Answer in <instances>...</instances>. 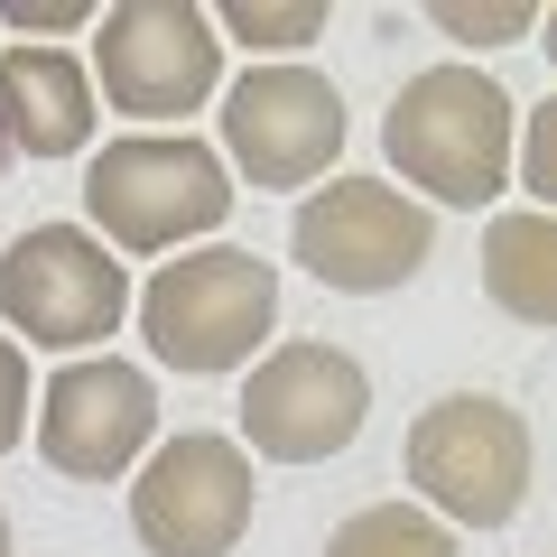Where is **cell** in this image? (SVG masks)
<instances>
[{"label": "cell", "mask_w": 557, "mask_h": 557, "mask_svg": "<svg viewBox=\"0 0 557 557\" xmlns=\"http://www.w3.org/2000/svg\"><path fill=\"white\" fill-rule=\"evenodd\" d=\"M511 131H520V102L483 65H428V75H409L391 94L381 149H391V168L418 196L493 205L511 186Z\"/></svg>", "instance_id": "obj_1"}, {"label": "cell", "mask_w": 557, "mask_h": 557, "mask_svg": "<svg viewBox=\"0 0 557 557\" xmlns=\"http://www.w3.org/2000/svg\"><path fill=\"white\" fill-rule=\"evenodd\" d=\"M251 456L214 428H186V437L149 446L131 474V530L149 557H233L251 530Z\"/></svg>", "instance_id": "obj_7"}, {"label": "cell", "mask_w": 557, "mask_h": 557, "mask_svg": "<svg viewBox=\"0 0 557 557\" xmlns=\"http://www.w3.org/2000/svg\"><path fill=\"white\" fill-rule=\"evenodd\" d=\"M0 557H10V511H0Z\"/></svg>", "instance_id": "obj_20"}, {"label": "cell", "mask_w": 557, "mask_h": 557, "mask_svg": "<svg viewBox=\"0 0 557 557\" xmlns=\"http://www.w3.org/2000/svg\"><path fill=\"white\" fill-rule=\"evenodd\" d=\"M214 20V38H242L260 57H288V47H307V38H325V0H233V10H205Z\"/></svg>", "instance_id": "obj_15"}, {"label": "cell", "mask_w": 557, "mask_h": 557, "mask_svg": "<svg viewBox=\"0 0 557 557\" xmlns=\"http://www.w3.org/2000/svg\"><path fill=\"white\" fill-rule=\"evenodd\" d=\"M159 437V381L139 362L84 354L38 391V456L75 483H121Z\"/></svg>", "instance_id": "obj_11"}, {"label": "cell", "mask_w": 557, "mask_h": 557, "mask_svg": "<svg viewBox=\"0 0 557 557\" xmlns=\"http://www.w3.org/2000/svg\"><path fill=\"white\" fill-rule=\"evenodd\" d=\"M0 177H10V139H0Z\"/></svg>", "instance_id": "obj_21"}, {"label": "cell", "mask_w": 557, "mask_h": 557, "mask_svg": "<svg viewBox=\"0 0 557 557\" xmlns=\"http://www.w3.org/2000/svg\"><path fill=\"white\" fill-rule=\"evenodd\" d=\"M0 139L10 159H84L94 149V75L65 47H10L0 57Z\"/></svg>", "instance_id": "obj_12"}, {"label": "cell", "mask_w": 557, "mask_h": 557, "mask_svg": "<svg viewBox=\"0 0 557 557\" xmlns=\"http://www.w3.org/2000/svg\"><path fill=\"white\" fill-rule=\"evenodd\" d=\"M511 186L530 196V214L557 205V102H530L511 131Z\"/></svg>", "instance_id": "obj_17"}, {"label": "cell", "mask_w": 557, "mask_h": 557, "mask_svg": "<svg viewBox=\"0 0 557 557\" xmlns=\"http://www.w3.org/2000/svg\"><path fill=\"white\" fill-rule=\"evenodd\" d=\"M84 214L102 223V251H177L233 214V168L196 131H121L84 159Z\"/></svg>", "instance_id": "obj_2"}, {"label": "cell", "mask_w": 557, "mask_h": 557, "mask_svg": "<svg viewBox=\"0 0 557 557\" xmlns=\"http://www.w3.org/2000/svg\"><path fill=\"white\" fill-rule=\"evenodd\" d=\"M483 298L520 325H557V223L548 214H493L483 223Z\"/></svg>", "instance_id": "obj_13"}, {"label": "cell", "mask_w": 557, "mask_h": 557, "mask_svg": "<svg viewBox=\"0 0 557 557\" xmlns=\"http://www.w3.org/2000/svg\"><path fill=\"white\" fill-rule=\"evenodd\" d=\"M372 418V372H362L344 344H278L251 362L242 381V456L270 465H325L362 437Z\"/></svg>", "instance_id": "obj_6"}, {"label": "cell", "mask_w": 557, "mask_h": 557, "mask_svg": "<svg viewBox=\"0 0 557 557\" xmlns=\"http://www.w3.org/2000/svg\"><path fill=\"white\" fill-rule=\"evenodd\" d=\"M288 251H298L307 278H325L344 298H381V288H399V278L428 270L437 223H428L418 196H399V186H381V177H335V186H317V196L298 205Z\"/></svg>", "instance_id": "obj_9"}, {"label": "cell", "mask_w": 557, "mask_h": 557, "mask_svg": "<svg viewBox=\"0 0 557 557\" xmlns=\"http://www.w3.org/2000/svg\"><path fill=\"white\" fill-rule=\"evenodd\" d=\"M325 557H456V539H446V520L418 511V502H372V511H354L325 539Z\"/></svg>", "instance_id": "obj_14"}, {"label": "cell", "mask_w": 557, "mask_h": 557, "mask_svg": "<svg viewBox=\"0 0 557 557\" xmlns=\"http://www.w3.org/2000/svg\"><path fill=\"white\" fill-rule=\"evenodd\" d=\"M20 428H28V354L0 335V456L20 446Z\"/></svg>", "instance_id": "obj_18"}, {"label": "cell", "mask_w": 557, "mask_h": 557, "mask_svg": "<svg viewBox=\"0 0 557 557\" xmlns=\"http://www.w3.org/2000/svg\"><path fill=\"white\" fill-rule=\"evenodd\" d=\"M278 325V270L260 251H186L139 288V335L168 372H242Z\"/></svg>", "instance_id": "obj_4"}, {"label": "cell", "mask_w": 557, "mask_h": 557, "mask_svg": "<svg viewBox=\"0 0 557 557\" xmlns=\"http://www.w3.org/2000/svg\"><path fill=\"white\" fill-rule=\"evenodd\" d=\"M530 418L511 409V399L493 391H446L428 399V409L409 418V446H399V474L418 483V502H437L446 520H465V530H502V520H520V502H530Z\"/></svg>", "instance_id": "obj_3"}, {"label": "cell", "mask_w": 557, "mask_h": 557, "mask_svg": "<svg viewBox=\"0 0 557 557\" xmlns=\"http://www.w3.org/2000/svg\"><path fill=\"white\" fill-rule=\"evenodd\" d=\"M344 149V94L317 65H251V75L223 94V149L242 177L270 196V186H317Z\"/></svg>", "instance_id": "obj_10"}, {"label": "cell", "mask_w": 557, "mask_h": 557, "mask_svg": "<svg viewBox=\"0 0 557 557\" xmlns=\"http://www.w3.org/2000/svg\"><path fill=\"white\" fill-rule=\"evenodd\" d=\"M94 84L112 94V112L186 121L223 84V38L196 0H112L94 10Z\"/></svg>", "instance_id": "obj_8"}, {"label": "cell", "mask_w": 557, "mask_h": 557, "mask_svg": "<svg viewBox=\"0 0 557 557\" xmlns=\"http://www.w3.org/2000/svg\"><path fill=\"white\" fill-rule=\"evenodd\" d=\"M428 20H437L456 47H511V38L539 28V10L530 0H428Z\"/></svg>", "instance_id": "obj_16"}, {"label": "cell", "mask_w": 557, "mask_h": 557, "mask_svg": "<svg viewBox=\"0 0 557 557\" xmlns=\"http://www.w3.org/2000/svg\"><path fill=\"white\" fill-rule=\"evenodd\" d=\"M0 20L10 28H94V10H84V0H47V10L38 0H0Z\"/></svg>", "instance_id": "obj_19"}, {"label": "cell", "mask_w": 557, "mask_h": 557, "mask_svg": "<svg viewBox=\"0 0 557 557\" xmlns=\"http://www.w3.org/2000/svg\"><path fill=\"white\" fill-rule=\"evenodd\" d=\"M0 317H10L20 354L28 344L38 354H84L131 317V270L75 223H38L0 251Z\"/></svg>", "instance_id": "obj_5"}]
</instances>
